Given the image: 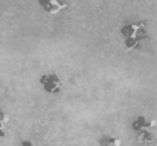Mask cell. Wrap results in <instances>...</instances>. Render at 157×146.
I'll return each instance as SVG.
<instances>
[{
    "mask_svg": "<svg viewBox=\"0 0 157 146\" xmlns=\"http://www.w3.org/2000/svg\"><path fill=\"white\" fill-rule=\"evenodd\" d=\"M120 32L124 38L125 48L128 50L135 49L140 44V42L146 38L144 23H132V25L124 26Z\"/></svg>",
    "mask_w": 157,
    "mask_h": 146,
    "instance_id": "6da1fadb",
    "label": "cell"
},
{
    "mask_svg": "<svg viewBox=\"0 0 157 146\" xmlns=\"http://www.w3.org/2000/svg\"><path fill=\"white\" fill-rule=\"evenodd\" d=\"M39 82H40L43 90L47 93H50V94H56L63 88V82H61L60 77L56 74H45V75H42L40 79H39Z\"/></svg>",
    "mask_w": 157,
    "mask_h": 146,
    "instance_id": "7a4b0ae2",
    "label": "cell"
},
{
    "mask_svg": "<svg viewBox=\"0 0 157 146\" xmlns=\"http://www.w3.org/2000/svg\"><path fill=\"white\" fill-rule=\"evenodd\" d=\"M39 5L43 10H45L49 13H56L66 7L64 0H39Z\"/></svg>",
    "mask_w": 157,
    "mask_h": 146,
    "instance_id": "3957f363",
    "label": "cell"
},
{
    "mask_svg": "<svg viewBox=\"0 0 157 146\" xmlns=\"http://www.w3.org/2000/svg\"><path fill=\"white\" fill-rule=\"evenodd\" d=\"M132 130L140 133L142 130H150L151 128H155L156 126V121L155 120H151L148 118H146L145 115H139L134 121H132Z\"/></svg>",
    "mask_w": 157,
    "mask_h": 146,
    "instance_id": "277c9868",
    "label": "cell"
},
{
    "mask_svg": "<svg viewBox=\"0 0 157 146\" xmlns=\"http://www.w3.org/2000/svg\"><path fill=\"white\" fill-rule=\"evenodd\" d=\"M136 140L141 145H152V144L156 142V137L150 130H142V131L137 133V139Z\"/></svg>",
    "mask_w": 157,
    "mask_h": 146,
    "instance_id": "5b68a950",
    "label": "cell"
},
{
    "mask_svg": "<svg viewBox=\"0 0 157 146\" xmlns=\"http://www.w3.org/2000/svg\"><path fill=\"white\" fill-rule=\"evenodd\" d=\"M99 146H121L120 139L113 136V135H103L98 140Z\"/></svg>",
    "mask_w": 157,
    "mask_h": 146,
    "instance_id": "8992f818",
    "label": "cell"
},
{
    "mask_svg": "<svg viewBox=\"0 0 157 146\" xmlns=\"http://www.w3.org/2000/svg\"><path fill=\"white\" fill-rule=\"evenodd\" d=\"M7 120H9V115L6 113H4L2 110H0V123L1 124H5Z\"/></svg>",
    "mask_w": 157,
    "mask_h": 146,
    "instance_id": "52a82bcc",
    "label": "cell"
},
{
    "mask_svg": "<svg viewBox=\"0 0 157 146\" xmlns=\"http://www.w3.org/2000/svg\"><path fill=\"white\" fill-rule=\"evenodd\" d=\"M4 136H5V124L0 123V137H4Z\"/></svg>",
    "mask_w": 157,
    "mask_h": 146,
    "instance_id": "ba28073f",
    "label": "cell"
},
{
    "mask_svg": "<svg viewBox=\"0 0 157 146\" xmlns=\"http://www.w3.org/2000/svg\"><path fill=\"white\" fill-rule=\"evenodd\" d=\"M22 146H33L31 142H28V141H25V142H22Z\"/></svg>",
    "mask_w": 157,
    "mask_h": 146,
    "instance_id": "9c48e42d",
    "label": "cell"
}]
</instances>
